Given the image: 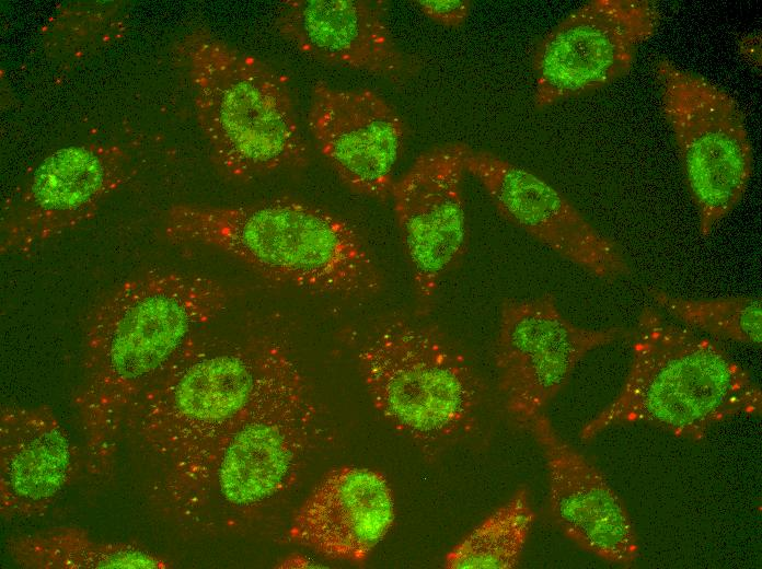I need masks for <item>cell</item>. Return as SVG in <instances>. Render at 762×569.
<instances>
[{
    "label": "cell",
    "mask_w": 762,
    "mask_h": 569,
    "mask_svg": "<svg viewBox=\"0 0 762 569\" xmlns=\"http://www.w3.org/2000/svg\"><path fill=\"white\" fill-rule=\"evenodd\" d=\"M8 549L21 566L45 569L161 568L153 554L127 544L92 541L76 529L14 536Z\"/></svg>",
    "instance_id": "obj_19"
},
{
    "label": "cell",
    "mask_w": 762,
    "mask_h": 569,
    "mask_svg": "<svg viewBox=\"0 0 762 569\" xmlns=\"http://www.w3.org/2000/svg\"><path fill=\"white\" fill-rule=\"evenodd\" d=\"M413 3L430 20L449 28H459L467 20L470 0H416Z\"/></svg>",
    "instance_id": "obj_22"
},
{
    "label": "cell",
    "mask_w": 762,
    "mask_h": 569,
    "mask_svg": "<svg viewBox=\"0 0 762 569\" xmlns=\"http://www.w3.org/2000/svg\"><path fill=\"white\" fill-rule=\"evenodd\" d=\"M78 454L47 405H5L0 416V502L8 518L46 512L69 485Z\"/></svg>",
    "instance_id": "obj_18"
},
{
    "label": "cell",
    "mask_w": 762,
    "mask_h": 569,
    "mask_svg": "<svg viewBox=\"0 0 762 569\" xmlns=\"http://www.w3.org/2000/svg\"><path fill=\"white\" fill-rule=\"evenodd\" d=\"M130 156L116 144L83 143L53 151L5 199L0 251L26 255L91 219L128 179Z\"/></svg>",
    "instance_id": "obj_12"
},
{
    "label": "cell",
    "mask_w": 762,
    "mask_h": 569,
    "mask_svg": "<svg viewBox=\"0 0 762 569\" xmlns=\"http://www.w3.org/2000/svg\"><path fill=\"white\" fill-rule=\"evenodd\" d=\"M314 416L304 379L276 393L205 446L168 463L164 503L180 521L203 530L252 516L292 486Z\"/></svg>",
    "instance_id": "obj_4"
},
{
    "label": "cell",
    "mask_w": 762,
    "mask_h": 569,
    "mask_svg": "<svg viewBox=\"0 0 762 569\" xmlns=\"http://www.w3.org/2000/svg\"><path fill=\"white\" fill-rule=\"evenodd\" d=\"M630 339L625 381L582 427V441L611 427L646 423L696 442L728 419L761 415L762 391L750 372L716 342L668 321L656 307L640 310Z\"/></svg>",
    "instance_id": "obj_3"
},
{
    "label": "cell",
    "mask_w": 762,
    "mask_h": 569,
    "mask_svg": "<svg viewBox=\"0 0 762 569\" xmlns=\"http://www.w3.org/2000/svg\"><path fill=\"white\" fill-rule=\"evenodd\" d=\"M660 21L651 0H591L573 11L535 46V108L590 94L627 74L637 47Z\"/></svg>",
    "instance_id": "obj_10"
},
{
    "label": "cell",
    "mask_w": 762,
    "mask_h": 569,
    "mask_svg": "<svg viewBox=\"0 0 762 569\" xmlns=\"http://www.w3.org/2000/svg\"><path fill=\"white\" fill-rule=\"evenodd\" d=\"M196 119L218 171L240 183L302 169L310 149L285 78L198 28L177 45Z\"/></svg>",
    "instance_id": "obj_6"
},
{
    "label": "cell",
    "mask_w": 762,
    "mask_h": 569,
    "mask_svg": "<svg viewBox=\"0 0 762 569\" xmlns=\"http://www.w3.org/2000/svg\"><path fill=\"white\" fill-rule=\"evenodd\" d=\"M356 359L374 408L424 450L443 448L474 425L483 383L436 325L381 320L361 337Z\"/></svg>",
    "instance_id": "obj_7"
},
{
    "label": "cell",
    "mask_w": 762,
    "mask_h": 569,
    "mask_svg": "<svg viewBox=\"0 0 762 569\" xmlns=\"http://www.w3.org/2000/svg\"><path fill=\"white\" fill-rule=\"evenodd\" d=\"M302 379L287 349L267 337L199 339L198 333L124 425L168 464L205 446Z\"/></svg>",
    "instance_id": "obj_5"
},
{
    "label": "cell",
    "mask_w": 762,
    "mask_h": 569,
    "mask_svg": "<svg viewBox=\"0 0 762 569\" xmlns=\"http://www.w3.org/2000/svg\"><path fill=\"white\" fill-rule=\"evenodd\" d=\"M233 297L216 278L161 268L131 276L103 293L85 320L83 382L77 394L90 434L109 439Z\"/></svg>",
    "instance_id": "obj_1"
},
{
    "label": "cell",
    "mask_w": 762,
    "mask_h": 569,
    "mask_svg": "<svg viewBox=\"0 0 762 569\" xmlns=\"http://www.w3.org/2000/svg\"><path fill=\"white\" fill-rule=\"evenodd\" d=\"M307 123L315 148L347 188L380 201L391 197L407 130L385 98L367 88L319 81L311 90Z\"/></svg>",
    "instance_id": "obj_14"
},
{
    "label": "cell",
    "mask_w": 762,
    "mask_h": 569,
    "mask_svg": "<svg viewBox=\"0 0 762 569\" xmlns=\"http://www.w3.org/2000/svg\"><path fill=\"white\" fill-rule=\"evenodd\" d=\"M173 244L212 247L263 278L312 294L367 300L383 278L366 242L343 218L279 197L240 206L180 202L163 218Z\"/></svg>",
    "instance_id": "obj_2"
},
{
    "label": "cell",
    "mask_w": 762,
    "mask_h": 569,
    "mask_svg": "<svg viewBox=\"0 0 762 569\" xmlns=\"http://www.w3.org/2000/svg\"><path fill=\"white\" fill-rule=\"evenodd\" d=\"M395 520V500L385 475L343 465L316 484L297 510L290 538L336 560L363 564Z\"/></svg>",
    "instance_id": "obj_17"
},
{
    "label": "cell",
    "mask_w": 762,
    "mask_h": 569,
    "mask_svg": "<svg viewBox=\"0 0 762 569\" xmlns=\"http://www.w3.org/2000/svg\"><path fill=\"white\" fill-rule=\"evenodd\" d=\"M471 150L464 142L429 148L394 182L391 190L419 316L431 312L441 283L467 251L462 182Z\"/></svg>",
    "instance_id": "obj_11"
},
{
    "label": "cell",
    "mask_w": 762,
    "mask_h": 569,
    "mask_svg": "<svg viewBox=\"0 0 762 569\" xmlns=\"http://www.w3.org/2000/svg\"><path fill=\"white\" fill-rule=\"evenodd\" d=\"M654 304L691 329L743 345L761 346L762 304L751 295L690 299L647 289Z\"/></svg>",
    "instance_id": "obj_21"
},
{
    "label": "cell",
    "mask_w": 762,
    "mask_h": 569,
    "mask_svg": "<svg viewBox=\"0 0 762 569\" xmlns=\"http://www.w3.org/2000/svg\"><path fill=\"white\" fill-rule=\"evenodd\" d=\"M385 1L286 0L275 20L277 33L307 56L405 83L422 65L395 43Z\"/></svg>",
    "instance_id": "obj_16"
},
{
    "label": "cell",
    "mask_w": 762,
    "mask_h": 569,
    "mask_svg": "<svg viewBox=\"0 0 762 569\" xmlns=\"http://www.w3.org/2000/svg\"><path fill=\"white\" fill-rule=\"evenodd\" d=\"M528 430L545 458L555 525L582 550L609 564L634 566L639 557L635 526L601 471L558 434L545 414Z\"/></svg>",
    "instance_id": "obj_15"
},
{
    "label": "cell",
    "mask_w": 762,
    "mask_h": 569,
    "mask_svg": "<svg viewBox=\"0 0 762 569\" xmlns=\"http://www.w3.org/2000/svg\"><path fill=\"white\" fill-rule=\"evenodd\" d=\"M662 113L672 130L703 237L739 204L753 172V150L736 100L667 58L655 65Z\"/></svg>",
    "instance_id": "obj_8"
},
{
    "label": "cell",
    "mask_w": 762,
    "mask_h": 569,
    "mask_svg": "<svg viewBox=\"0 0 762 569\" xmlns=\"http://www.w3.org/2000/svg\"><path fill=\"white\" fill-rule=\"evenodd\" d=\"M535 513L529 488L520 486L511 497L444 555L447 569H513L531 532Z\"/></svg>",
    "instance_id": "obj_20"
},
{
    "label": "cell",
    "mask_w": 762,
    "mask_h": 569,
    "mask_svg": "<svg viewBox=\"0 0 762 569\" xmlns=\"http://www.w3.org/2000/svg\"><path fill=\"white\" fill-rule=\"evenodd\" d=\"M464 167L484 187L500 217L562 258L607 282L632 275L619 244L544 179L488 151L472 149Z\"/></svg>",
    "instance_id": "obj_13"
},
{
    "label": "cell",
    "mask_w": 762,
    "mask_h": 569,
    "mask_svg": "<svg viewBox=\"0 0 762 569\" xmlns=\"http://www.w3.org/2000/svg\"><path fill=\"white\" fill-rule=\"evenodd\" d=\"M631 335L632 329L619 326L591 329L573 324L550 292L505 299L494 359L507 414L520 428L529 429L589 352Z\"/></svg>",
    "instance_id": "obj_9"
}]
</instances>
